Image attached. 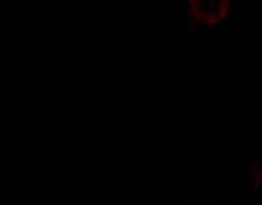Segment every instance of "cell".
Listing matches in <instances>:
<instances>
[{
	"label": "cell",
	"mask_w": 262,
	"mask_h": 205,
	"mask_svg": "<svg viewBox=\"0 0 262 205\" xmlns=\"http://www.w3.org/2000/svg\"><path fill=\"white\" fill-rule=\"evenodd\" d=\"M233 0H187L189 17L204 28H214L227 21L231 15Z\"/></svg>",
	"instance_id": "cell-1"
},
{
	"label": "cell",
	"mask_w": 262,
	"mask_h": 205,
	"mask_svg": "<svg viewBox=\"0 0 262 205\" xmlns=\"http://www.w3.org/2000/svg\"><path fill=\"white\" fill-rule=\"evenodd\" d=\"M250 182H252L254 189H258L262 185V162L256 157L250 162Z\"/></svg>",
	"instance_id": "cell-2"
}]
</instances>
